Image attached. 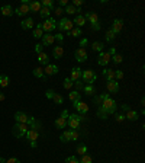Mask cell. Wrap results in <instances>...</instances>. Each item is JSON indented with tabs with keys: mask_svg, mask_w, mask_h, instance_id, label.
I'll return each mask as SVG.
<instances>
[{
	"mask_svg": "<svg viewBox=\"0 0 145 163\" xmlns=\"http://www.w3.org/2000/svg\"><path fill=\"white\" fill-rule=\"evenodd\" d=\"M122 28H123V20H122V19H115L110 29H112L113 34H119L120 31H122Z\"/></svg>",
	"mask_w": 145,
	"mask_h": 163,
	"instance_id": "obj_14",
	"label": "cell"
},
{
	"mask_svg": "<svg viewBox=\"0 0 145 163\" xmlns=\"http://www.w3.org/2000/svg\"><path fill=\"white\" fill-rule=\"evenodd\" d=\"M42 40V45L44 47H48V45H52V44H54V41H55V38H54V35H52V34H45V35L42 36L41 38Z\"/></svg>",
	"mask_w": 145,
	"mask_h": 163,
	"instance_id": "obj_18",
	"label": "cell"
},
{
	"mask_svg": "<svg viewBox=\"0 0 145 163\" xmlns=\"http://www.w3.org/2000/svg\"><path fill=\"white\" fill-rule=\"evenodd\" d=\"M54 38H55V40H57L58 42H60V45H62V41H64V35H62L61 32L55 34V35H54Z\"/></svg>",
	"mask_w": 145,
	"mask_h": 163,
	"instance_id": "obj_48",
	"label": "cell"
},
{
	"mask_svg": "<svg viewBox=\"0 0 145 163\" xmlns=\"http://www.w3.org/2000/svg\"><path fill=\"white\" fill-rule=\"evenodd\" d=\"M70 79L72 82H77L81 79V69L80 67H72L71 69V73H70Z\"/></svg>",
	"mask_w": 145,
	"mask_h": 163,
	"instance_id": "obj_15",
	"label": "cell"
},
{
	"mask_svg": "<svg viewBox=\"0 0 145 163\" xmlns=\"http://www.w3.org/2000/svg\"><path fill=\"white\" fill-rule=\"evenodd\" d=\"M57 20L54 19V18H48V19L44 20V23H42V29L44 32H47V34H51L52 31L57 29Z\"/></svg>",
	"mask_w": 145,
	"mask_h": 163,
	"instance_id": "obj_6",
	"label": "cell"
},
{
	"mask_svg": "<svg viewBox=\"0 0 145 163\" xmlns=\"http://www.w3.org/2000/svg\"><path fill=\"white\" fill-rule=\"evenodd\" d=\"M2 101H5V95H3V93L0 92V102H2Z\"/></svg>",
	"mask_w": 145,
	"mask_h": 163,
	"instance_id": "obj_63",
	"label": "cell"
},
{
	"mask_svg": "<svg viewBox=\"0 0 145 163\" xmlns=\"http://www.w3.org/2000/svg\"><path fill=\"white\" fill-rule=\"evenodd\" d=\"M45 95H47L48 99H52V98H54V95H55V92L52 90V89H49V90H47V93H45Z\"/></svg>",
	"mask_w": 145,
	"mask_h": 163,
	"instance_id": "obj_53",
	"label": "cell"
},
{
	"mask_svg": "<svg viewBox=\"0 0 145 163\" xmlns=\"http://www.w3.org/2000/svg\"><path fill=\"white\" fill-rule=\"evenodd\" d=\"M103 74H104V77H106V80L108 82L115 80V70L113 69H106V70H103Z\"/></svg>",
	"mask_w": 145,
	"mask_h": 163,
	"instance_id": "obj_26",
	"label": "cell"
},
{
	"mask_svg": "<svg viewBox=\"0 0 145 163\" xmlns=\"http://www.w3.org/2000/svg\"><path fill=\"white\" fill-rule=\"evenodd\" d=\"M52 101L55 102L57 105H61L62 102H64V98H62L60 93H55V95H54V98H52Z\"/></svg>",
	"mask_w": 145,
	"mask_h": 163,
	"instance_id": "obj_43",
	"label": "cell"
},
{
	"mask_svg": "<svg viewBox=\"0 0 145 163\" xmlns=\"http://www.w3.org/2000/svg\"><path fill=\"white\" fill-rule=\"evenodd\" d=\"M51 12H52L51 9H48V7H44V6H42L41 10H39V15H41L42 19H48V18L51 16Z\"/></svg>",
	"mask_w": 145,
	"mask_h": 163,
	"instance_id": "obj_29",
	"label": "cell"
},
{
	"mask_svg": "<svg viewBox=\"0 0 145 163\" xmlns=\"http://www.w3.org/2000/svg\"><path fill=\"white\" fill-rule=\"evenodd\" d=\"M60 140L61 143H67V141H71V130H67V131H64L60 136Z\"/></svg>",
	"mask_w": 145,
	"mask_h": 163,
	"instance_id": "obj_27",
	"label": "cell"
},
{
	"mask_svg": "<svg viewBox=\"0 0 145 163\" xmlns=\"http://www.w3.org/2000/svg\"><path fill=\"white\" fill-rule=\"evenodd\" d=\"M58 71H60V69H58L55 64H47V66H45V69H44V73H45L47 76H51V74H57Z\"/></svg>",
	"mask_w": 145,
	"mask_h": 163,
	"instance_id": "obj_19",
	"label": "cell"
},
{
	"mask_svg": "<svg viewBox=\"0 0 145 163\" xmlns=\"http://www.w3.org/2000/svg\"><path fill=\"white\" fill-rule=\"evenodd\" d=\"M115 79L122 80V79H123V71L122 70H115Z\"/></svg>",
	"mask_w": 145,
	"mask_h": 163,
	"instance_id": "obj_47",
	"label": "cell"
},
{
	"mask_svg": "<svg viewBox=\"0 0 145 163\" xmlns=\"http://www.w3.org/2000/svg\"><path fill=\"white\" fill-rule=\"evenodd\" d=\"M83 90L86 92V95L92 96V95H94V93H96V87H94L93 85H87V86L83 87Z\"/></svg>",
	"mask_w": 145,
	"mask_h": 163,
	"instance_id": "obj_34",
	"label": "cell"
},
{
	"mask_svg": "<svg viewBox=\"0 0 145 163\" xmlns=\"http://www.w3.org/2000/svg\"><path fill=\"white\" fill-rule=\"evenodd\" d=\"M42 48H44V45H42V44H36V45H35V51L38 52V54H39V52H42Z\"/></svg>",
	"mask_w": 145,
	"mask_h": 163,
	"instance_id": "obj_57",
	"label": "cell"
},
{
	"mask_svg": "<svg viewBox=\"0 0 145 163\" xmlns=\"http://www.w3.org/2000/svg\"><path fill=\"white\" fill-rule=\"evenodd\" d=\"M0 163H6V160L3 157H0Z\"/></svg>",
	"mask_w": 145,
	"mask_h": 163,
	"instance_id": "obj_64",
	"label": "cell"
},
{
	"mask_svg": "<svg viewBox=\"0 0 145 163\" xmlns=\"http://www.w3.org/2000/svg\"><path fill=\"white\" fill-rule=\"evenodd\" d=\"M84 19H86V22L88 20V23H90V26H92L93 31H100V22H99L97 13H90V12H87V13L84 15Z\"/></svg>",
	"mask_w": 145,
	"mask_h": 163,
	"instance_id": "obj_1",
	"label": "cell"
},
{
	"mask_svg": "<svg viewBox=\"0 0 145 163\" xmlns=\"http://www.w3.org/2000/svg\"><path fill=\"white\" fill-rule=\"evenodd\" d=\"M62 56H64V47L62 45H57V47L52 48V57H54L55 60L62 58Z\"/></svg>",
	"mask_w": 145,
	"mask_h": 163,
	"instance_id": "obj_16",
	"label": "cell"
},
{
	"mask_svg": "<svg viewBox=\"0 0 145 163\" xmlns=\"http://www.w3.org/2000/svg\"><path fill=\"white\" fill-rule=\"evenodd\" d=\"M72 23H76L77 28H81V26L86 25V19H84L83 15H77L76 18H74V20H72Z\"/></svg>",
	"mask_w": 145,
	"mask_h": 163,
	"instance_id": "obj_23",
	"label": "cell"
},
{
	"mask_svg": "<svg viewBox=\"0 0 145 163\" xmlns=\"http://www.w3.org/2000/svg\"><path fill=\"white\" fill-rule=\"evenodd\" d=\"M65 163H78V159L76 157V156H68V157L65 159Z\"/></svg>",
	"mask_w": 145,
	"mask_h": 163,
	"instance_id": "obj_49",
	"label": "cell"
},
{
	"mask_svg": "<svg viewBox=\"0 0 145 163\" xmlns=\"http://www.w3.org/2000/svg\"><path fill=\"white\" fill-rule=\"evenodd\" d=\"M32 35H33V38H36V40H39V38H42V36H44L42 23H38V25H36V28L33 29V32H32Z\"/></svg>",
	"mask_w": 145,
	"mask_h": 163,
	"instance_id": "obj_20",
	"label": "cell"
},
{
	"mask_svg": "<svg viewBox=\"0 0 145 163\" xmlns=\"http://www.w3.org/2000/svg\"><path fill=\"white\" fill-rule=\"evenodd\" d=\"M115 118H116V121H118V122H122L125 119V115H123V114H116Z\"/></svg>",
	"mask_w": 145,
	"mask_h": 163,
	"instance_id": "obj_52",
	"label": "cell"
},
{
	"mask_svg": "<svg viewBox=\"0 0 145 163\" xmlns=\"http://www.w3.org/2000/svg\"><path fill=\"white\" fill-rule=\"evenodd\" d=\"M76 140H78V131L77 130H71V141H76Z\"/></svg>",
	"mask_w": 145,
	"mask_h": 163,
	"instance_id": "obj_50",
	"label": "cell"
},
{
	"mask_svg": "<svg viewBox=\"0 0 145 163\" xmlns=\"http://www.w3.org/2000/svg\"><path fill=\"white\" fill-rule=\"evenodd\" d=\"M38 61H39L41 64H45V66H47V64H49V63H48V61H49V57H48V54H45V52H39V54H38Z\"/></svg>",
	"mask_w": 145,
	"mask_h": 163,
	"instance_id": "obj_30",
	"label": "cell"
},
{
	"mask_svg": "<svg viewBox=\"0 0 145 163\" xmlns=\"http://www.w3.org/2000/svg\"><path fill=\"white\" fill-rule=\"evenodd\" d=\"M113 40H115V34L112 32V29H108L106 31V41H108V42H112Z\"/></svg>",
	"mask_w": 145,
	"mask_h": 163,
	"instance_id": "obj_45",
	"label": "cell"
},
{
	"mask_svg": "<svg viewBox=\"0 0 145 163\" xmlns=\"http://www.w3.org/2000/svg\"><path fill=\"white\" fill-rule=\"evenodd\" d=\"M33 76L38 77V79H44L45 80V73H44V69L42 67H36V69H33Z\"/></svg>",
	"mask_w": 145,
	"mask_h": 163,
	"instance_id": "obj_28",
	"label": "cell"
},
{
	"mask_svg": "<svg viewBox=\"0 0 145 163\" xmlns=\"http://www.w3.org/2000/svg\"><path fill=\"white\" fill-rule=\"evenodd\" d=\"M72 20H70V19H67V18H62L60 22L57 23V29H60V31H67V32H70V31L72 29Z\"/></svg>",
	"mask_w": 145,
	"mask_h": 163,
	"instance_id": "obj_8",
	"label": "cell"
},
{
	"mask_svg": "<svg viewBox=\"0 0 145 163\" xmlns=\"http://www.w3.org/2000/svg\"><path fill=\"white\" fill-rule=\"evenodd\" d=\"M0 12H2V15L3 16H12L13 15V9H12L10 5H5L0 7Z\"/></svg>",
	"mask_w": 145,
	"mask_h": 163,
	"instance_id": "obj_21",
	"label": "cell"
},
{
	"mask_svg": "<svg viewBox=\"0 0 145 163\" xmlns=\"http://www.w3.org/2000/svg\"><path fill=\"white\" fill-rule=\"evenodd\" d=\"M106 87H108L109 93H116V92L119 90V83L116 80H110L106 83Z\"/></svg>",
	"mask_w": 145,
	"mask_h": 163,
	"instance_id": "obj_17",
	"label": "cell"
},
{
	"mask_svg": "<svg viewBox=\"0 0 145 163\" xmlns=\"http://www.w3.org/2000/svg\"><path fill=\"white\" fill-rule=\"evenodd\" d=\"M6 163H21V160H19V159H16V157H10V159H7V160H6Z\"/></svg>",
	"mask_w": 145,
	"mask_h": 163,
	"instance_id": "obj_55",
	"label": "cell"
},
{
	"mask_svg": "<svg viewBox=\"0 0 145 163\" xmlns=\"http://www.w3.org/2000/svg\"><path fill=\"white\" fill-rule=\"evenodd\" d=\"M72 107L76 108L78 112H81V114H87L88 112V105L86 102H81V99H78V101H74L72 102Z\"/></svg>",
	"mask_w": 145,
	"mask_h": 163,
	"instance_id": "obj_11",
	"label": "cell"
},
{
	"mask_svg": "<svg viewBox=\"0 0 145 163\" xmlns=\"http://www.w3.org/2000/svg\"><path fill=\"white\" fill-rule=\"evenodd\" d=\"M108 112H106V109H103V108L99 105V109H97V117L102 118V119H108Z\"/></svg>",
	"mask_w": 145,
	"mask_h": 163,
	"instance_id": "obj_35",
	"label": "cell"
},
{
	"mask_svg": "<svg viewBox=\"0 0 145 163\" xmlns=\"http://www.w3.org/2000/svg\"><path fill=\"white\" fill-rule=\"evenodd\" d=\"M72 86H76V87H77V92H78V90H81V89H83V87H84V85H83V82L77 80V82H74V85H72Z\"/></svg>",
	"mask_w": 145,
	"mask_h": 163,
	"instance_id": "obj_51",
	"label": "cell"
},
{
	"mask_svg": "<svg viewBox=\"0 0 145 163\" xmlns=\"http://www.w3.org/2000/svg\"><path fill=\"white\" fill-rule=\"evenodd\" d=\"M42 7L41 2H32V3H29V9H31V12H39Z\"/></svg>",
	"mask_w": 145,
	"mask_h": 163,
	"instance_id": "obj_32",
	"label": "cell"
},
{
	"mask_svg": "<svg viewBox=\"0 0 145 163\" xmlns=\"http://www.w3.org/2000/svg\"><path fill=\"white\" fill-rule=\"evenodd\" d=\"M68 34H70L71 36H74V38H77V36L81 35V29H80V28H72V29L70 31Z\"/></svg>",
	"mask_w": 145,
	"mask_h": 163,
	"instance_id": "obj_41",
	"label": "cell"
},
{
	"mask_svg": "<svg viewBox=\"0 0 145 163\" xmlns=\"http://www.w3.org/2000/svg\"><path fill=\"white\" fill-rule=\"evenodd\" d=\"M64 12H67L68 15H76V13H78V15H80L81 9H80V7H74L72 5H67V6H65V10H64Z\"/></svg>",
	"mask_w": 145,
	"mask_h": 163,
	"instance_id": "obj_22",
	"label": "cell"
},
{
	"mask_svg": "<svg viewBox=\"0 0 145 163\" xmlns=\"http://www.w3.org/2000/svg\"><path fill=\"white\" fill-rule=\"evenodd\" d=\"M67 0H60V6H67Z\"/></svg>",
	"mask_w": 145,
	"mask_h": 163,
	"instance_id": "obj_62",
	"label": "cell"
},
{
	"mask_svg": "<svg viewBox=\"0 0 145 163\" xmlns=\"http://www.w3.org/2000/svg\"><path fill=\"white\" fill-rule=\"evenodd\" d=\"M108 98H109V93H102V95H99V96L94 98V103L99 105V103H102V102H103L104 99H108Z\"/></svg>",
	"mask_w": 145,
	"mask_h": 163,
	"instance_id": "obj_36",
	"label": "cell"
},
{
	"mask_svg": "<svg viewBox=\"0 0 145 163\" xmlns=\"http://www.w3.org/2000/svg\"><path fill=\"white\" fill-rule=\"evenodd\" d=\"M41 5L44 6V7H48V9H52V6H54V2L52 0H42Z\"/></svg>",
	"mask_w": 145,
	"mask_h": 163,
	"instance_id": "obj_46",
	"label": "cell"
},
{
	"mask_svg": "<svg viewBox=\"0 0 145 163\" xmlns=\"http://www.w3.org/2000/svg\"><path fill=\"white\" fill-rule=\"evenodd\" d=\"M100 107L103 108V109H106V112H108L109 115L116 112V102H115L110 96H109L108 99H104V101L100 103Z\"/></svg>",
	"mask_w": 145,
	"mask_h": 163,
	"instance_id": "obj_5",
	"label": "cell"
},
{
	"mask_svg": "<svg viewBox=\"0 0 145 163\" xmlns=\"http://www.w3.org/2000/svg\"><path fill=\"white\" fill-rule=\"evenodd\" d=\"M72 85H74V82L70 79V77H67L65 80H64V83H62V86H64V89H71Z\"/></svg>",
	"mask_w": 145,
	"mask_h": 163,
	"instance_id": "obj_42",
	"label": "cell"
},
{
	"mask_svg": "<svg viewBox=\"0 0 145 163\" xmlns=\"http://www.w3.org/2000/svg\"><path fill=\"white\" fill-rule=\"evenodd\" d=\"M86 119V117H80L78 114H72V115H70L67 119V124L70 125V128L71 130H77L78 127H80V122L84 121Z\"/></svg>",
	"mask_w": 145,
	"mask_h": 163,
	"instance_id": "obj_4",
	"label": "cell"
},
{
	"mask_svg": "<svg viewBox=\"0 0 145 163\" xmlns=\"http://www.w3.org/2000/svg\"><path fill=\"white\" fill-rule=\"evenodd\" d=\"M29 12H31V9H29V2H28V0H23V2H22V5L19 6V7H18L13 13H16L18 16H26Z\"/></svg>",
	"mask_w": 145,
	"mask_h": 163,
	"instance_id": "obj_9",
	"label": "cell"
},
{
	"mask_svg": "<svg viewBox=\"0 0 145 163\" xmlns=\"http://www.w3.org/2000/svg\"><path fill=\"white\" fill-rule=\"evenodd\" d=\"M78 163H93V160H92V157H90L88 154H83L81 159L78 160Z\"/></svg>",
	"mask_w": 145,
	"mask_h": 163,
	"instance_id": "obj_44",
	"label": "cell"
},
{
	"mask_svg": "<svg viewBox=\"0 0 145 163\" xmlns=\"http://www.w3.org/2000/svg\"><path fill=\"white\" fill-rule=\"evenodd\" d=\"M9 76H6V74H2L0 76V86L2 87H6V86H9Z\"/></svg>",
	"mask_w": 145,
	"mask_h": 163,
	"instance_id": "obj_37",
	"label": "cell"
},
{
	"mask_svg": "<svg viewBox=\"0 0 145 163\" xmlns=\"http://www.w3.org/2000/svg\"><path fill=\"white\" fill-rule=\"evenodd\" d=\"M25 137L29 140V143H36V140L39 138V130H33V128H29V130H28V132H26Z\"/></svg>",
	"mask_w": 145,
	"mask_h": 163,
	"instance_id": "obj_13",
	"label": "cell"
},
{
	"mask_svg": "<svg viewBox=\"0 0 145 163\" xmlns=\"http://www.w3.org/2000/svg\"><path fill=\"white\" fill-rule=\"evenodd\" d=\"M68 98H70V101H78V99H81V95H80V92H77V90H74V92H71L70 95H68Z\"/></svg>",
	"mask_w": 145,
	"mask_h": 163,
	"instance_id": "obj_38",
	"label": "cell"
},
{
	"mask_svg": "<svg viewBox=\"0 0 145 163\" xmlns=\"http://www.w3.org/2000/svg\"><path fill=\"white\" fill-rule=\"evenodd\" d=\"M74 58H76L78 63H86L88 58V54H87V51H86V48H78V50H76Z\"/></svg>",
	"mask_w": 145,
	"mask_h": 163,
	"instance_id": "obj_10",
	"label": "cell"
},
{
	"mask_svg": "<svg viewBox=\"0 0 145 163\" xmlns=\"http://www.w3.org/2000/svg\"><path fill=\"white\" fill-rule=\"evenodd\" d=\"M77 153L80 154V156L87 154V146H86V144H78L77 146Z\"/></svg>",
	"mask_w": 145,
	"mask_h": 163,
	"instance_id": "obj_39",
	"label": "cell"
},
{
	"mask_svg": "<svg viewBox=\"0 0 145 163\" xmlns=\"http://www.w3.org/2000/svg\"><path fill=\"white\" fill-rule=\"evenodd\" d=\"M87 42H88V41L86 40V38H83V40L80 41V48H84V47L87 45Z\"/></svg>",
	"mask_w": 145,
	"mask_h": 163,
	"instance_id": "obj_58",
	"label": "cell"
},
{
	"mask_svg": "<svg viewBox=\"0 0 145 163\" xmlns=\"http://www.w3.org/2000/svg\"><path fill=\"white\" fill-rule=\"evenodd\" d=\"M131 109V107L129 105H128V103H123V105H122V111H125V112H128Z\"/></svg>",
	"mask_w": 145,
	"mask_h": 163,
	"instance_id": "obj_59",
	"label": "cell"
},
{
	"mask_svg": "<svg viewBox=\"0 0 145 163\" xmlns=\"http://www.w3.org/2000/svg\"><path fill=\"white\" fill-rule=\"evenodd\" d=\"M125 118L129 119V121H136L138 119V112L134 111V109H129V111L125 114Z\"/></svg>",
	"mask_w": 145,
	"mask_h": 163,
	"instance_id": "obj_24",
	"label": "cell"
},
{
	"mask_svg": "<svg viewBox=\"0 0 145 163\" xmlns=\"http://www.w3.org/2000/svg\"><path fill=\"white\" fill-rule=\"evenodd\" d=\"M110 61H113L115 64H120V63L123 61V57L120 56V54H115V56H112V58H110Z\"/></svg>",
	"mask_w": 145,
	"mask_h": 163,
	"instance_id": "obj_40",
	"label": "cell"
},
{
	"mask_svg": "<svg viewBox=\"0 0 145 163\" xmlns=\"http://www.w3.org/2000/svg\"><path fill=\"white\" fill-rule=\"evenodd\" d=\"M68 117H70L68 111H67V109H62V112H61V118H65V119H68Z\"/></svg>",
	"mask_w": 145,
	"mask_h": 163,
	"instance_id": "obj_56",
	"label": "cell"
},
{
	"mask_svg": "<svg viewBox=\"0 0 145 163\" xmlns=\"http://www.w3.org/2000/svg\"><path fill=\"white\" fill-rule=\"evenodd\" d=\"M62 12H64V10H62L61 7H55V15H57V16L62 15Z\"/></svg>",
	"mask_w": 145,
	"mask_h": 163,
	"instance_id": "obj_60",
	"label": "cell"
},
{
	"mask_svg": "<svg viewBox=\"0 0 145 163\" xmlns=\"http://www.w3.org/2000/svg\"><path fill=\"white\" fill-rule=\"evenodd\" d=\"M110 54L109 52H104V51H102V52H99V57H97V64L99 66H106V64H109L110 63Z\"/></svg>",
	"mask_w": 145,
	"mask_h": 163,
	"instance_id": "obj_12",
	"label": "cell"
},
{
	"mask_svg": "<svg viewBox=\"0 0 145 163\" xmlns=\"http://www.w3.org/2000/svg\"><path fill=\"white\" fill-rule=\"evenodd\" d=\"M67 119H65V118H57V119H55V127L57 128H67Z\"/></svg>",
	"mask_w": 145,
	"mask_h": 163,
	"instance_id": "obj_31",
	"label": "cell"
},
{
	"mask_svg": "<svg viewBox=\"0 0 145 163\" xmlns=\"http://www.w3.org/2000/svg\"><path fill=\"white\" fill-rule=\"evenodd\" d=\"M21 26L23 29H32V26H33V19H32V18H28V19L22 20Z\"/></svg>",
	"mask_w": 145,
	"mask_h": 163,
	"instance_id": "obj_25",
	"label": "cell"
},
{
	"mask_svg": "<svg viewBox=\"0 0 145 163\" xmlns=\"http://www.w3.org/2000/svg\"><path fill=\"white\" fill-rule=\"evenodd\" d=\"M109 54H110V57L115 56V54H116V48H115V47H110V50H109Z\"/></svg>",
	"mask_w": 145,
	"mask_h": 163,
	"instance_id": "obj_61",
	"label": "cell"
},
{
	"mask_svg": "<svg viewBox=\"0 0 145 163\" xmlns=\"http://www.w3.org/2000/svg\"><path fill=\"white\" fill-rule=\"evenodd\" d=\"M81 5H83V0H74V2H72V6H74V7H80Z\"/></svg>",
	"mask_w": 145,
	"mask_h": 163,
	"instance_id": "obj_54",
	"label": "cell"
},
{
	"mask_svg": "<svg viewBox=\"0 0 145 163\" xmlns=\"http://www.w3.org/2000/svg\"><path fill=\"white\" fill-rule=\"evenodd\" d=\"M15 119H16V122L26 124V125H29V127H31L32 124H33V121H35V118L29 117V115L25 114V112H16V114H15Z\"/></svg>",
	"mask_w": 145,
	"mask_h": 163,
	"instance_id": "obj_3",
	"label": "cell"
},
{
	"mask_svg": "<svg viewBox=\"0 0 145 163\" xmlns=\"http://www.w3.org/2000/svg\"><path fill=\"white\" fill-rule=\"evenodd\" d=\"M29 130V125H26V124H21V122H16V125L13 127V136L16 138H22L26 136V132Z\"/></svg>",
	"mask_w": 145,
	"mask_h": 163,
	"instance_id": "obj_2",
	"label": "cell"
},
{
	"mask_svg": "<svg viewBox=\"0 0 145 163\" xmlns=\"http://www.w3.org/2000/svg\"><path fill=\"white\" fill-rule=\"evenodd\" d=\"M81 79H83V82H87L88 85H92L93 82H96V79H97V74L94 73L93 70H84L81 71Z\"/></svg>",
	"mask_w": 145,
	"mask_h": 163,
	"instance_id": "obj_7",
	"label": "cell"
},
{
	"mask_svg": "<svg viewBox=\"0 0 145 163\" xmlns=\"http://www.w3.org/2000/svg\"><path fill=\"white\" fill-rule=\"evenodd\" d=\"M103 42H100V41H94L93 44H92V48H93L94 51H97V52H102L103 51Z\"/></svg>",
	"mask_w": 145,
	"mask_h": 163,
	"instance_id": "obj_33",
	"label": "cell"
}]
</instances>
